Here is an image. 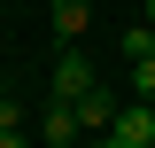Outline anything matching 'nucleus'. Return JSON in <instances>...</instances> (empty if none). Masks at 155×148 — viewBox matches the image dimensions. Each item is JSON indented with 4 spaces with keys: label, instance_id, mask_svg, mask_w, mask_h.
Segmentation results:
<instances>
[{
    "label": "nucleus",
    "instance_id": "nucleus-3",
    "mask_svg": "<svg viewBox=\"0 0 155 148\" xmlns=\"http://www.w3.org/2000/svg\"><path fill=\"white\" fill-rule=\"evenodd\" d=\"M116 140H124V148H155V101H132V109H116Z\"/></svg>",
    "mask_w": 155,
    "mask_h": 148
},
{
    "label": "nucleus",
    "instance_id": "nucleus-6",
    "mask_svg": "<svg viewBox=\"0 0 155 148\" xmlns=\"http://www.w3.org/2000/svg\"><path fill=\"white\" fill-rule=\"evenodd\" d=\"M132 93L155 101V55H132Z\"/></svg>",
    "mask_w": 155,
    "mask_h": 148
},
{
    "label": "nucleus",
    "instance_id": "nucleus-9",
    "mask_svg": "<svg viewBox=\"0 0 155 148\" xmlns=\"http://www.w3.org/2000/svg\"><path fill=\"white\" fill-rule=\"evenodd\" d=\"M93 148H124V140H116V132H93Z\"/></svg>",
    "mask_w": 155,
    "mask_h": 148
},
{
    "label": "nucleus",
    "instance_id": "nucleus-7",
    "mask_svg": "<svg viewBox=\"0 0 155 148\" xmlns=\"http://www.w3.org/2000/svg\"><path fill=\"white\" fill-rule=\"evenodd\" d=\"M124 55H155V23H132L124 31Z\"/></svg>",
    "mask_w": 155,
    "mask_h": 148
},
{
    "label": "nucleus",
    "instance_id": "nucleus-2",
    "mask_svg": "<svg viewBox=\"0 0 155 148\" xmlns=\"http://www.w3.org/2000/svg\"><path fill=\"white\" fill-rule=\"evenodd\" d=\"M85 93H93V62L70 47V55L54 62V101H85Z\"/></svg>",
    "mask_w": 155,
    "mask_h": 148
},
{
    "label": "nucleus",
    "instance_id": "nucleus-11",
    "mask_svg": "<svg viewBox=\"0 0 155 148\" xmlns=\"http://www.w3.org/2000/svg\"><path fill=\"white\" fill-rule=\"evenodd\" d=\"M147 23H155V0H147Z\"/></svg>",
    "mask_w": 155,
    "mask_h": 148
},
{
    "label": "nucleus",
    "instance_id": "nucleus-8",
    "mask_svg": "<svg viewBox=\"0 0 155 148\" xmlns=\"http://www.w3.org/2000/svg\"><path fill=\"white\" fill-rule=\"evenodd\" d=\"M0 148H23V132H16V125H0Z\"/></svg>",
    "mask_w": 155,
    "mask_h": 148
},
{
    "label": "nucleus",
    "instance_id": "nucleus-10",
    "mask_svg": "<svg viewBox=\"0 0 155 148\" xmlns=\"http://www.w3.org/2000/svg\"><path fill=\"white\" fill-rule=\"evenodd\" d=\"M0 109H8V86H0Z\"/></svg>",
    "mask_w": 155,
    "mask_h": 148
},
{
    "label": "nucleus",
    "instance_id": "nucleus-1",
    "mask_svg": "<svg viewBox=\"0 0 155 148\" xmlns=\"http://www.w3.org/2000/svg\"><path fill=\"white\" fill-rule=\"evenodd\" d=\"M78 132H85L78 101H47V109H39V140L47 148H78Z\"/></svg>",
    "mask_w": 155,
    "mask_h": 148
},
{
    "label": "nucleus",
    "instance_id": "nucleus-5",
    "mask_svg": "<svg viewBox=\"0 0 155 148\" xmlns=\"http://www.w3.org/2000/svg\"><path fill=\"white\" fill-rule=\"evenodd\" d=\"M78 117H85V132H109V125H116V101H109V93L93 86L85 101H78Z\"/></svg>",
    "mask_w": 155,
    "mask_h": 148
},
{
    "label": "nucleus",
    "instance_id": "nucleus-4",
    "mask_svg": "<svg viewBox=\"0 0 155 148\" xmlns=\"http://www.w3.org/2000/svg\"><path fill=\"white\" fill-rule=\"evenodd\" d=\"M85 23H93V0H54V39H62V47H78Z\"/></svg>",
    "mask_w": 155,
    "mask_h": 148
}]
</instances>
